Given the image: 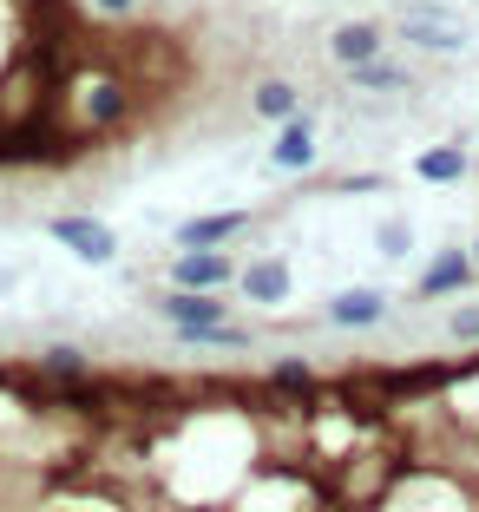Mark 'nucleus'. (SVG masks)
<instances>
[{"instance_id": "9", "label": "nucleus", "mask_w": 479, "mask_h": 512, "mask_svg": "<svg viewBox=\"0 0 479 512\" xmlns=\"http://www.w3.org/2000/svg\"><path fill=\"white\" fill-rule=\"evenodd\" d=\"M237 289L256 302V309H283L289 289H296V276H289L283 256H250V263H243V276H237Z\"/></svg>"}, {"instance_id": "17", "label": "nucleus", "mask_w": 479, "mask_h": 512, "mask_svg": "<svg viewBox=\"0 0 479 512\" xmlns=\"http://www.w3.org/2000/svg\"><path fill=\"white\" fill-rule=\"evenodd\" d=\"M270 381H276L283 394H302V388H315V368L302 362V355H289V362H276V368H270Z\"/></svg>"}, {"instance_id": "10", "label": "nucleus", "mask_w": 479, "mask_h": 512, "mask_svg": "<svg viewBox=\"0 0 479 512\" xmlns=\"http://www.w3.org/2000/svg\"><path fill=\"white\" fill-rule=\"evenodd\" d=\"M329 322H335V329H381V322H388V296L368 289V283L335 289V296H329Z\"/></svg>"}, {"instance_id": "7", "label": "nucleus", "mask_w": 479, "mask_h": 512, "mask_svg": "<svg viewBox=\"0 0 479 512\" xmlns=\"http://www.w3.org/2000/svg\"><path fill=\"white\" fill-rule=\"evenodd\" d=\"M381 53H388V27H381V20H342V27L329 33V60L342 66V73L381 60Z\"/></svg>"}, {"instance_id": "4", "label": "nucleus", "mask_w": 479, "mask_h": 512, "mask_svg": "<svg viewBox=\"0 0 479 512\" xmlns=\"http://www.w3.org/2000/svg\"><path fill=\"white\" fill-rule=\"evenodd\" d=\"M53 243L60 250H73L79 263H92V270H105L112 256H119V230L105 224V217H86V211H66V217H53Z\"/></svg>"}, {"instance_id": "19", "label": "nucleus", "mask_w": 479, "mask_h": 512, "mask_svg": "<svg viewBox=\"0 0 479 512\" xmlns=\"http://www.w3.org/2000/svg\"><path fill=\"white\" fill-rule=\"evenodd\" d=\"M92 14H105V20H132L138 14V0H86Z\"/></svg>"}, {"instance_id": "12", "label": "nucleus", "mask_w": 479, "mask_h": 512, "mask_svg": "<svg viewBox=\"0 0 479 512\" xmlns=\"http://www.w3.org/2000/svg\"><path fill=\"white\" fill-rule=\"evenodd\" d=\"M466 171H473V158H466L460 138H453V145H427V151L414 158V178H420V184H460Z\"/></svg>"}, {"instance_id": "11", "label": "nucleus", "mask_w": 479, "mask_h": 512, "mask_svg": "<svg viewBox=\"0 0 479 512\" xmlns=\"http://www.w3.org/2000/svg\"><path fill=\"white\" fill-rule=\"evenodd\" d=\"M270 165H276V171H309V165H315V119H309V112H296V119L276 125Z\"/></svg>"}, {"instance_id": "8", "label": "nucleus", "mask_w": 479, "mask_h": 512, "mask_svg": "<svg viewBox=\"0 0 479 512\" xmlns=\"http://www.w3.org/2000/svg\"><path fill=\"white\" fill-rule=\"evenodd\" d=\"M237 263H230V250H178V263H171V289H217L237 283Z\"/></svg>"}, {"instance_id": "18", "label": "nucleus", "mask_w": 479, "mask_h": 512, "mask_svg": "<svg viewBox=\"0 0 479 512\" xmlns=\"http://www.w3.org/2000/svg\"><path fill=\"white\" fill-rule=\"evenodd\" d=\"M447 335H453V342H460V348H479V302H466V309H453Z\"/></svg>"}, {"instance_id": "15", "label": "nucleus", "mask_w": 479, "mask_h": 512, "mask_svg": "<svg viewBox=\"0 0 479 512\" xmlns=\"http://www.w3.org/2000/svg\"><path fill=\"white\" fill-rule=\"evenodd\" d=\"M40 375L79 381V375H92V355H86V348H66V342H53V348H40Z\"/></svg>"}, {"instance_id": "16", "label": "nucleus", "mask_w": 479, "mask_h": 512, "mask_svg": "<svg viewBox=\"0 0 479 512\" xmlns=\"http://www.w3.org/2000/svg\"><path fill=\"white\" fill-rule=\"evenodd\" d=\"M407 250H414V217H388V224H375V256H381V263H401Z\"/></svg>"}, {"instance_id": "3", "label": "nucleus", "mask_w": 479, "mask_h": 512, "mask_svg": "<svg viewBox=\"0 0 479 512\" xmlns=\"http://www.w3.org/2000/svg\"><path fill=\"white\" fill-rule=\"evenodd\" d=\"M158 316L171 322V335H178V342H197L204 329L230 322V302L210 296V289H165V296H158Z\"/></svg>"}, {"instance_id": "6", "label": "nucleus", "mask_w": 479, "mask_h": 512, "mask_svg": "<svg viewBox=\"0 0 479 512\" xmlns=\"http://www.w3.org/2000/svg\"><path fill=\"white\" fill-rule=\"evenodd\" d=\"M243 230H250V211H204V217H184L171 230V243L178 250H230Z\"/></svg>"}, {"instance_id": "14", "label": "nucleus", "mask_w": 479, "mask_h": 512, "mask_svg": "<svg viewBox=\"0 0 479 512\" xmlns=\"http://www.w3.org/2000/svg\"><path fill=\"white\" fill-rule=\"evenodd\" d=\"M348 86H355V92H414V73H407L401 60H388V53H381V60L355 66V73H348Z\"/></svg>"}, {"instance_id": "5", "label": "nucleus", "mask_w": 479, "mask_h": 512, "mask_svg": "<svg viewBox=\"0 0 479 512\" xmlns=\"http://www.w3.org/2000/svg\"><path fill=\"white\" fill-rule=\"evenodd\" d=\"M473 283H479V263H473V250L447 243V250H434V263L420 270V283H414V302H447V296H466Z\"/></svg>"}, {"instance_id": "1", "label": "nucleus", "mask_w": 479, "mask_h": 512, "mask_svg": "<svg viewBox=\"0 0 479 512\" xmlns=\"http://www.w3.org/2000/svg\"><path fill=\"white\" fill-rule=\"evenodd\" d=\"M132 112H138V92H132V79H125L119 66H92V73L73 79V125L79 132L105 138V132H119Z\"/></svg>"}, {"instance_id": "2", "label": "nucleus", "mask_w": 479, "mask_h": 512, "mask_svg": "<svg viewBox=\"0 0 479 512\" xmlns=\"http://www.w3.org/2000/svg\"><path fill=\"white\" fill-rule=\"evenodd\" d=\"M394 33H401L407 46H420V53H466V20L453 14V7H434V0H414V7H401V20H394Z\"/></svg>"}, {"instance_id": "13", "label": "nucleus", "mask_w": 479, "mask_h": 512, "mask_svg": "<svg viewBox=\"0 0 479 512\" xmlns=\"http://www.w3.org/2000/svg\"><path fill=\"white\" fill-rule=\"evenodd\" d=\"M250 112L263 125H283V119H296V112H302V92L289 86V79H256V86H250Z\"/></svg>"}, {"instance_id": "20", "label": "nucleus", "mask_w": 479, "mask_h": 512, "mask_svg": "<svg viewBox=\"0 0 479 512\" xmlns=\"http://www.w3.org/2000/svg\"><path fill=\"white\" fill-rule=\"evenodd\" d=\"M473 263H479V237H473Z\"/></svg>"}]
</instances>
